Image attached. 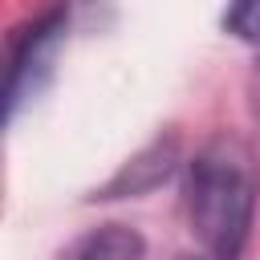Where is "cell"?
Wrapping results in <instances>:
<instances>
[{
  "mask_svg": "<svg viewBox=\"0 0 260 260\" xmlns=\"http://www.w3.org/2000/svg\"><path fill=\"white\" fill-rule=\"evenodd\" d=\"M260 162L240 134H211L183 162V211L203 260H240L256 223Z\"/></svg>",
  "mask_w": 260,
  "mask_h": 260,
  "instance_id": "1",
  "label": "cell"
},
{
  "mask_svg": "<svg viewBox=\"0 0 260 260\" xmlns=\"http://www.w3.org/2000/svg\"><path fill=\"white\" fill-rule=\"evenodd\" d=\"M65 32H69V12L65 4L45 8L41 16L24 20L12 41H8V69H4V110L8 122L45 93V85L57 73V57L65 49Z\"/></svg>",
  "mask_w": 260,
  "mask_h": 260,
  "instance_id": "2",
  "label": "cell"
},
{
  "mask_svg": "<svg viewBox=\"0 0 260 260\" xmlns=\"http://www.w3.org/2000/svg\"><path fill=\"white\" fill-rule=\"evenodd\" d=\"M175 167H179V138L175 134H158L134 158H126L93 191V199H138V195H150L154 187H162L175 175Z\"/></svg>",
  "mask_w": 260,
  "mask_h": 260,
  "instance_id": "3",
  "label": "cell"
},
{
  "mask_svg": "<svg viewBox=\"0 0 260 260\" xmlns=\"http://www.w3.org/2000/svg\"><path fill=\"white\" fill-rule=\"evenodd\" d=\"M146 244L126 223H102L85 236H77L57 260H142Z\"/></svg>",
  "mask_w": 260,
  "mask_h": 260,
  "instance_id": "4",
  "label": "cell"
},
{
  "mask_svg": "<svg viewBox=\"0 0 260 260\" xmlns=\"http://www.w3.org/2000/svg\"><path fill=\"white\" fill-rule=\"evenodd\" d=\"M223 32L260 49V0H228V8H223Z\"/></svg>",
  "mask_w": 260,
  "mask_h": 260,
  "instance_id": "5",
  "label": "cell"
},
{
  "mask_svg": "<svg viewBox=\"0 0 260 260\" xmlns=\"http://www.w3.org/2000/svg\"><path fill=\"white\" fill-rule=\"evenodd\" d=\"M248 110H252V122L260 130V49H256V61H252V73H248Z\"/></svg>",
  "mask_w": 260,
  "mask_h": 260,
  "instance_id": "6",
  "label": "cell"
},
{
  "mask_svg": "<svg viewBox=\"0 0 260 260\" xmlns=\"http://www.w3.org/2000/svg\"><path fill=\"white\" fill-rule=\"evenodd\" d=\"M179 260H203V256H179Z\"/></svg>",
  "mask_w": 260,
  "mask_h": 260,
  "instance_id": "7",
  "label": "cell"
}]
</instances>
